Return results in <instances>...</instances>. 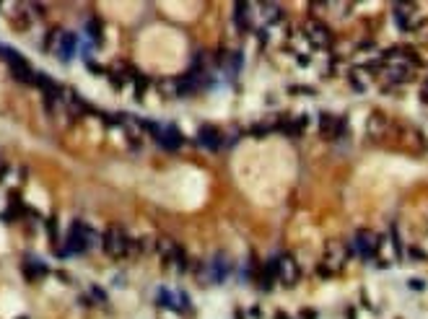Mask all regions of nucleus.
<instances>
[{
    "mask_svg": "<svg viewBox=\"0 0 428 319\" xmlns=\"http://www.w3.org/2000/svg\"><path fill=\"white\" fill-rule=\"evenodd\" d=\"M343 125H345V122L337 119V117H332V114H322V117H319V130H322L325 138L340 135V133H343Z\"/></svg>",
    "mask_w": 428,
    "mask_h": 319,
    "instance_id": "nucleus-15",
    "label": "nucleus"
},
{
    "mask_svg": "<svg viewBox=\"0 0 428 319\" xmlns=\"http://www.w3.org/2000/svg\"><path fill=\"white\" fill-rule=\"evenodd\" d=\"M96 244V234L91 226H86L83 221H73L70 223V231H68V241L63 246H57V254L68 257V254H83L88 252L91 246Z\"/></svg>",
    "mask_w": 428,
    "mask_h": 319,
    "instance_id": "nucleus-2",
    "label": "nucleus"
},
{
    "mask_svg": "<svg viewBox=\"0 0 428 319\" xmlns=\"http://www.w3.org/2000/svg\"><path fill=\"white\" fill-rule=\"evenodd\" d=\"M156 304H161V306H166V309H174V311H190V309H192L190 296H187L185 291H169V288H158Z\"/></svg>",
    "mask_w": 428,
    "mask_h": 319,
    "instance_id": "nucleus-8",
    "label": "nucleus"
},
{
    "mask_svg": "<svg viewBox=\"0 0 428 319\" xmlns=\"http://www.w3.org/2000/svg\"><path fill=\"white\" fill-rule=\"evenodd\" d=\"M11 171V166H8V161H3V158H0V179H3V176Z\"/></svg>",
    "mask_w": 428,
    "mask_h": 319,
    "instance_id": "nucleus-21",
    "label": "nucleus"
},
{
    "mask_svg": "<svg viewBox=\"0 0 428 319\" xmlns=\"http://www.w3.org/2000/svg\"><path fill=\"white\" fill-rule=\"evenodd\" d=\"M140 125L146 127V133L153 135V140L164 151H182L185 138H182V133L176 130L174 125H158V122H140Z\"/></svg>",
    "mask_w": 428,
    "mask_h": 319,
    "instance_id": "nucleus-4",
    "label": "nucleus"
},
{
    "mask_svg": "<svg viewBox=\"0 0 428 319\" xmlns=\"http://www.w3.org/2000/svg\"><path fill=\"white\" fill-rule=\"evenodd\" d=\"M86 31H88V37H91V42H94V44H99V42H101V31H104V26H101V21H99V19H88Z\"/></svg>",
    "mask_w": 428,
    "mask_h": 319,
    "instance_id": "nucleus-18",
    "label": "nucleus"
},
{
    "mask_svg": "<svg viewBox=\"0 0 428 319\" xmlns=\"http://www.w3.org/2000/svg\"><path fill=\"white\" fill-rule=\"evenodd\" d=\"M377 249H379L377 236H371L369 231H358V234H355V239H353V252L355 254H361L363 260H371L374 254H377Z\"/></svg>",
    "mask_w": 428,
    "mask_h": 319,
    "instance_id": "nucleus-13",
    "label": "nucleus"
},
{
    "mask_svg": "<svg viewBox=\"0 0 428 319\" xmlns=\"http://www.w3.org/2000/svg\"><path fill=\"white\" fill-rule=\"evenodd\" d=\"M49 273V268H47V265L42 262V260H37V257H26L24 260V275L29 278V280H37V278H44Z\"/></svg>",
    "mask_w": 428,
    "mask_h": 319,
    "instance_id": "nucleus-14",
    "label": "nucleus"
},
{
    "mask_svg": "<svg viewBox=\"0 0 428 319\" xmlns=\"http://www.w3.org/2000/svg\"><path fill=\"white\" fill-rule=\"evenodd\" d=\"M304 31H307L312 47H325V49H327V47L332 44V34H330V29H327L322 21H309V24L304 26Z\"/></svg>",
    "mask_w": 428,
    "mask_h": 319,
    "instance_id": "nucleus-12",
    "label": "nucleus"
},
{
    "mask_svg": "<svg viewBox=\"0 0 428 319\" xmlns=\"http://www.w3.org/2000/svg\"><path fill=\"white\" fill-rule=\"evenodd\" d=\"M348 257H350V252H348V246L343 241H330L327 249H325V257H322V265H317V275L327 278V275H332L337 270H343Z\"/></svg>",
    "mask_w": 428,
    "mask_h": 319,
    "instance_id": "nucleus-5",
    "label": "nucleus"
},
{
    "mask_svg": "<svg viewBox=\"0 0 428 319\" xmlns=\"http://www.w3.org/2000/svg\"><path fill=\"white\" fill-rule=\"evenodd\" d=\"M249 8L247 3H236V8H234V21L239 24V29H247V24H249Z\"/></svg>",
    "mask_w": 428,
    "mask_h": 319,
    "instance_id": "nucleus-17",
    "label": "nucleus"
},
{
    "mask_svg": "<svg viewBox=\"0 0 428 319\" xmlns=\"http://www.w3.org/2000/svg\"><path fill=\"white\" fill-rule=\"evenodd\" d=\"M101 249L114 260H122V257H130L138 249V241L130 239L122 226L112 223V226H106L104 234H101Z\"/></svg>",
    "mask_w": 428,
    "mask_h": 319,
    "instance_id": "nucleus-1",
    "label": "nucleus"
},
{
    "mask_svg": "<svg viewBox=\"0 0 428 319\" xmlns=\"http://www.w3.org/2000/svg\"><path fill=\"white\" fill-rule=\"evenodd\" d=\"M156 252H158V257H161L166 265H174L179 273H185L187 270V254H185V249L179 244H174V241H169V239H161L156 244Z\"/></svg>",
    "mask_w": 428,
    "mask_h": 319,
    "instance_id": "nucleus-6",
    "label": "nucleus"
},
{
    "mask_svg": "<svg viewBox=\"0 0 428 319\" xmlns=\"http://www.w3.org/2000/svg\"><path fill=\"white\" fill-rule=\"evenodd\" d=\"M55 55L63 60V62H70L76 57V52H78V37L73 31H60V37H57V44H55Z\"/></svg>",
    "mask_w": 428,
    "mask_h": 319,
    "instance_id": "nucleus-10",
    "label": "nucleus"
},
{
    "mask_svg": "<svg viewBox=\"0 0 428 319\" xmlns=\"http://www.w3.org/2000/svg\"><path fill=\"white\" fill-rule=\"evenodd\" d=\"M275 265H278V280L283 283V286H296L298 278H301V265L291 257V254H280L275 257Z\"/></svg>",
    "mask_w": 428,
    "mask_h": 319,
    "instance_id": "nucleus-7",
    "label": "nucleus"
},
{
    "mask_svg": "<svg viewBox=\"0 0 428 319\" xmlns=\"http://www.w3.org/2000/svg\"><path fill=\"white\" fill-rule=\"evenodd\" d=\"M195 140H198V146L203 151H221L223 148V133L213 125H203L198 130V135H195Z\"/></svg>",
    "mask_w": 428,
    "mask_h": 319,
    "instance_id": "nucleus-9",
    "label": "nucleus"
},
{
    "mask_svg": "<svg viewBox=\"0 0 428 319\" xmlns=\"http://www.w3.org/2000/svg\"><path fill=\"white\" fill-rule=\"evenodd\" d=\"M420 99H423V104H428V81L420 86Z\"/></svg>",
    "mask_w": 428,
    "mask_h": 319,
    "instance_id": "nucleus-22",
    "label": "nucleus"
},
{
    "mask_svg": "<svg viewBox=\"0 0 428 319\" xmlns=\"http://www.w3.org/2000/svg\"><path fill=\"white\" fill-rule=\"evenodd\" d=\"M228 273H231V265H228V260H226L223 254H216V260L210 262V280L223 283V280L228 278Z\"/></svg>",
    "mask_w": 428,
    "mask_h": 319,
    "instance_id": "nucleus-16",
    "label": "nucleus"
},
{
    "mask_svg": "<svg viewBox=\"0 0 428 319\" xmlns=\"http://www.w3.org/2000/svg\"><path fill=\"white\" fill-rule=\"evenodd\" d=\"M395 19L400 29H415L420 21V8L413 3H397L395 6Z\"/></svg>",
    "mask_w": 428,
    "mask_h": 319,
    "instance_id": "nucleus-11",
    "label": "nucleus"
},
{
    "mask_svg": "<svg viewBox=\"0 0 428 319\" xmlns=\"http://www.w3.org/2000/svg\"><path fill=\"white\" fill-rule=\"evenodd\" d=\"M88 293H91L99 304H104V301H106V293H104V288H99V286H91V288H88Z\"/></svg>",
    "mask_w": 428,
    "mask_h": 319,
    "instance_id": "nucleus-20",
    "label": "nucleus"
},
{
    "mask_svg": "<svg viewBox=\"0 0 428 319\" xmlns=\"http://www.w3.org/2000/svg\"><path fill=\"white\" fill-rule=\"evenodd\" d=\"M0 55L8 60V70H11V76L16 81L24 83V86H37V76L39 73L31 68V62L26 57H21L16 49H3V47H0Z\"/></svg>",
    "mask_w": 428,
    "mask_h": 319,
    "instance_id": "nucleus-3",
    "label": "nucleus"
},
{
    "mask_svg": "<svg viewBox=\"0 0 428 319\" xmlns=\"http://www.w3.org/2000/svg\"><path fill=\"white\" fill-rule=\"evenodd\" d=\"M21 319H26V316H21Z\"/></svg>",
    "mask_w": 428,
    "mask_h": 319,
    "instance_id": "nucleus-24",
    "label": "nucleus"
},
{
    "mask_svg": "<svg viewBox=\"0 0 428 319\" xmlns=\"http://www.w3.org/2000/svg\"><path fill=\"white\" fill-rule=\"evenodd\" d=\"M47 236H49L52 241L57 244V236H60V231H57V218H55V216H52V218L47 221Z\"/></svg>",
    "mask_w": 428,
    "mask_h": 319,
    "instance_id": "nucleus-19",
    "label": "nucleus"
},
{
    "mask_svg": "<svg viewBox=\"0 0 428 319\" xmlns=\"http://www.w3.org/2000/svg\"><path fill=\"white\" fill-rule=\"evenodd\" d=\"M301 314H304V319H314V316H317V314H314L312 309H307V311H301Z\"/></svg>",
    "mask_w": 428,
    "mask_h": 319,
    "instance_id": "nucleus-23",
    "label": "nucleus"
}]
</instances>
